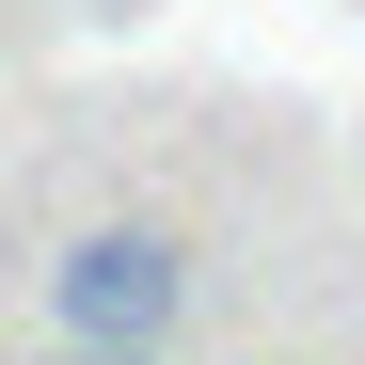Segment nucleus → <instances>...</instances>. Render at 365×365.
I'll return each instance as SVG.
<instances>
[{
    "label": "nucleus",
    "instance_id": "1",
    "mask_svg": "<svg viewBox=\"0 0 365 365\" xmlns=\"http://www.w3.org/2000/svg\"><path fill=\"white\" fill-rule=\"evenodd\" d=\"M48 318H64V349H175L191 255H175L159 222H80L64 255H48Z\"/></svg>",
    "mask_w": 365,
    "mask_h": 365
},
{
    "label": "nucleus",
    "instance_id": "2",
    "mask_svg": "<svg viewBox=\"0 0 365 365\" xmlns=\"http://www.w3.org/2000/svg\"><path fill=\"white\" fill-rule=\"evenodd\" d=\"M64 365H159V349H64Z\"/></svg>",
    "mask_w": 365,
    "mask_h": 365
}]
</instances>
